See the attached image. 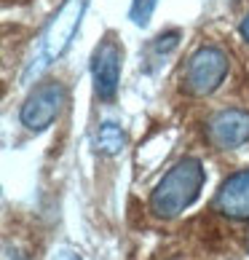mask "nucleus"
<instances>
[{
  "instance_id": "nucleus-1",
  "label": "nucleus",
  "mask_w": 249,
  "mask_h": 260,
  "mask_svg": "<svg viewBox=\"0 0 249 260\" xmlns=\"http://www.w3.org/2000/svg\"><path fill=\"white\" fill-rule=\"evenodd\" d=\"M204 182H206V172H204L201 158L188 156L183 161H177L174 167L161 177L156 190L150 193V212L161 220L180 217L201 196Z\"/></svg>"
},
{
  "instance_id": "nucleus-2",
  "label": "nucleus",
  "mask_w": 249,
  "mask_h": 260,
  "mask_svg": "<svg viewBox=\"0 0 249 260\" xmlns=\"http://www.w3.org/2000/svg\"><path fill=\"white\" fill-rule=\"evenodd\" d=\"M89 8V0H64V6L54 14V19L46 24V30L41 35V43L32 54V59L27 62L24 73H22V83H32V78H41V75L49 70V67L59 59V56L70 49L75 32L81 27V19Z\"/></svg>"
},
{
  "instance_id": "nucleus-3",
  "label": "nucleus",
  "mask_w": 249,
  "mask_h": 260,
  "mask_svg": "<svg viewBox=\"0 0 249 260\" xmlns=\"http://www.w3.org/2000/svg\"><path fill=\"white\" fill-rule=\"evenodd\" d=\"M228 75V56L217 46H201L183 70V89L193 97H206L220 89Z\"/></svg>"
},
{
  "instance_id": "nucleus-4",
  "label": "nucleus",
  "mask_w": 249,
  "mask_h": 260,
  "mask_svg": "<svg viewBox=\"0 0 249 260\" xmlns=\"http://www.w3.org/2000/svg\"><path fill=\"white\" fill-rule=\"evenodd\" d=\"M67 102V89L59 81L41 83L38 89L24 100L22 110H19V121L30 132H46L51 123L59 118V113Z\"/></svg>"
},
{
  "instance_id": "nucleus-5",
  "label": "nucleus",
  "mask_w": 249,
  "mask_h": 260,
  "mask_svg": "<svg viewBox=\"0 0 249 260\" xmlns=\"http://www.w3.org/2000/svg\"><path fill=\"white\" fill-rule=\"evenodd\" d=\"M206 140L217 150H236L249 142V113L238 108H225L209 115Z\"/></svg>"
},
{
  "instance_id": "nucleus-6",
  "label": "nucleus",
  "mask_w": 249,
  "mask_h": 260,
  "mask_svg": "<svg viewBox=\"0 0 249 260\" xmlns=\"http://www.w3.org/2000/svg\"><path fill=\"white\" fill-rule=\"evenodd\" d=\"M121 59H123V51L113 38H104L91 56L94 91H97V97L104 100V102L116 100L118 81H121Z\"/></svg>"
},
{
  "instance_id": "nucleus-7",
  "label": "nucleus",
  "mask_w": 249,
  "mask_h": 260,
  "mask_svg": "<svg viewBox=\"0 0 249 260\" xmlns=\"http://www.w3.org/2000/svg\"><path fill=\"white\" fill-rule=\"evenodd\" d=\"M215 209L231 220H249V169L236 172L220 185Z\"/></svg>"
},
{
  "instance_id": "nucleus-8",
  "label": "nucleus",
  "mask_w": 249,
  "mask_h": 260,
  "mask_svg": "<svg viewBox=\"0 0 249 260\" xmlns=\"http://www.w3.org/2000/svg\"><path fill=\"white\" fill-rule=\"evenodd\" d=\"M126 145V132H123L118 123L104 121L97 129V150L104 153V156H118Z\"/></svg>"
},
{
  "instance_id": "nucleus-9",
  "label": "nucleus",
  "mask_w": 249,
  "mask_h": 260,
  "mask_svg": "<svg viewBox=\"0 0 249 260\" xmlns=\"http://www.w3.org/2000/svg\"><path fill=\"white\" fill-rule=\"evenodd\" d=\"M180 38H183V32L180 30H169V32H161L156 41L150 43V54L153 56H164V54H169V51H174L177 49V43H180Z\"/></svg>"
},
{
  "instance_id": "nucleus-10",
  "label": "nucleus",
  "mask_w": 249,
  "mask_h": 260,
  "mask_svg": "<svg viewBox=\"0 0 249 260\" xmlns=\"http://www.w3.org/2000/svg\"><path fill=\"white\" fill-rule=\"evenodd\" d=\"M156 6H158V0H134L131 3V11H129V19L137 27H145L150 22V16L153 11H156Z\"/></svg>"
},
{
  "instance_id": "nucleus-11",
  "label": "nucleus",
  "mask_w": 249,
  "mask_h": 260,
  "mask_svg": "<svg viewBox=\"0 0 249 260\" xmlns=\"http://www.w3.org/2000/svg\"><path fill=\"white\" fill-rule=\"evenodd\" d=\"M51 260H83L75 249H67V247H59V249H54V255Z\"/></svg>"
},
{
  "instance_id": "nucleus-12",
  "label": "nucleus",
  "mask_w": 249,
  "mask_h": 260,
  "mask_svg": "<svg viewBox=\"0 0 249 260\" xmlns=\"http://www.w3.org/2000/svg\"><path fill=\"white\" fill-rule=\"evenodd\" d=\"M238 32H241V38H244V41L249 43V14L241 19V27H238Z\"/></svg>"
}]
</instances>
